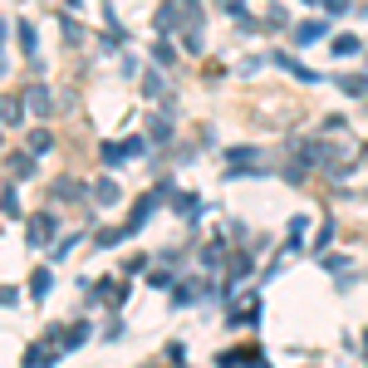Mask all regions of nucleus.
<instances>
[{"mask_svg": "<svg viewBox=\"0 0 368 368\" xmlns=\"http://www.w3.org/2000/svg\"><path fill=\"white\" fill-rule=\"evenodd\" d=\"M157 30H201V10H196V0H167L163 15H157Z\"/></svg>", "mask_w": 368, "mask_h": 368, "instance_id": "1", "label": "nucleus"}, {"mask_svg": "<svg viewBox=\"0 0 368 368\" xmlns=\"http://www.w3.org/2000/svg\"><path fill=\"white\" fill-rule=\"evenodd\" d=\"M55 231H59V226H55V217H49V212H44V217H30V226H25L30 246H44V241H55Z\"/></svg>", "mask_w": 368, "mask_h": 368, "instance_id": "2", "label": "nucleus"}, {"mask_svg": "<svg viewBox=\"0 0 368 368\" xmlns=\"http://www.w3.org/2000/svg\"><path fill=\"white\" fill-rule=\"evenodd\" d=\"M226 163H231V177H236V172H260V167H255V163H260V152H255V147H231V152H226Z\"/></svg>", "mask_w": 368, "mask_h": 368, "instance_id": "3", "label": "nucleus"}, {"mask_svg": "<svg viewBox=\"0 0 368 368\" xmlns=\"http://www.w3.org/2000/svg\"><path fill=\"white\" fill-rule=\"evenodd\" d=\"M6 167H10V177H15V182L35 177V152H10V157H6Z\"/></svg>", "mask_w": 368, "mask_h": 368, "instance_id": "4", "label": "nucleus"}, {"mask_svg": "<svg viewBox=\"0 0 368 368\" xmlns=\"http://www.w3.org/2000/svg\"><path fill=\"white\" fill-rule=\"evenodd\" d=\"M25 109H30V113H39V118L55 109V98H49V89H44V84H35V89L25 93Z\"/></svg>", "mask_w": 368, "mask_h": 368, "instance_id": "5", "label": "nucleus"}, {"mask_svg": "<svg viewBox=\"0 0 368 368\" xmlns=\"http://www.w3.org/2000/svg\"><path fill=\"white\" fill-rule=\"evenodd\" d=\"M20 118H25V103H20V98H10V93H0V123L15 128Z\"/></svg>", "mask_w": 368, "mask_h": 368, "instance_id": "6", "label": "nucleus"}, {"mask_svg": "<svg viewBox=\"0 0 368 368\" xmlns=\"http://www.w3.org/2000/svg\"><path fill=\"white\" fill-rule=\"evenodd\" d=\"M98 206H113L118 201V182H109V177H103V182H93V192H89Z\"/></svg>", "mask_w": 368, "mask_h": 368, "instance_id": "7", "label": "nucleus"}, {"mask_svg": "<svg viewBox=\"0 0 368 368\" xmlns=\"http://www.w3.org/2000/svg\"><path fill=\"white\" fill-rule=\"evenodd\" d=\"M339 89H344L349 98H363V93H368V74H344V79H339Z\"/></svg>", "mask_w": 368, "mask_h": 368, "instance_id": "8", "label": "nucleus"}, {"mask_svg": "<svg viewBox=\"0 0 368 368\" xmlns=\"http://www.w3.org/2000/svg\"><path fill=\"white\" fill-rule=\"evenodd\" d=\"M49 290H55V275H49V270H35V275H30V295H35V300H44Z\"/></svg>", "mask_w": 368, "mask_h": 368, "instance_id": "9", "label": "nucleus"}, {"mask_svg": "<svg viewBox=\"0 0 368 368\" xmlns=\"http://www.w3.org/2000/svg\"><path fill=\"white\" fill-rule=\"evenodd\" d=\"M142 93L147 98H167V79L163 74H142Z\"/></svg>", "mask_w": 368, "mask_h": 368, "instance_id": "10", "label": "nucleus"}, {"mask_svg": "<svg viewBox=\"0 0 368 368\" xmlns=\"http://www.w3.org/2000/svg\"><path fill=\"white\" fill-rule=\"evenodd\" d=\"M187 290H177V304H192V300H201L206 295V280H182Z\"/></svg>", "mask_w": 368, "mask_h": 368, "instance_id": "11", "label": "nucleus"}, {"mask_svg": "<svg viewBox=\"0 0 368 368\" xmlns=\"http://www.w3.org/2000/svg\"><path fill=\"white\" fill-rule=\"evenodd\" d=\"M49 147H55V133H49V128H35V133H30V152H49Z\"/></svg>", "mask_w": 368, "mask_h": 368, "instance_id": "12", "label": "nucleus"}, {"mask_svg": "<svg viewBox=\"0 0 368 368\" xmlns=\"http://www.w3.org/2000/svg\"><path fill=\"white\" fill-rule=\"evenodd\" d=\"M123 157H128V142H103V163L109 167H118Z\"/></svg>", "mask_w": 368, "mask_h": 368, "instance_id": "13", "label": "nucleus"}, {"mask_svg": "<svg viewBox=\"0 0 368 368\" xmlns=\"http://www.w3.org/2000/svg\"><path fill=\"white\" fill-rule=\"evenodd\" d=\"M358 49H363V44H358L353 35H339V39H334V55H339V59H349V55H358Z\"/></svg>", "mask_w": 368, "mask_h": 368, "instance_id": "14", "label": "nucleus"}, {"mask_svg": "<svg viewBox=\"0 0 368 368\" xmlns=\"http://www.w3.org/2000/svg\"><path fill=\"white\" fill-rule=\"evenodd\" d=\"M128 295V285H118V280H103V290H98V300H109V304H118Z\"/></svg>", "mask_w": 368, "mask_h": 368, "instance_id": "15", "label": "nucleus"}, {"mask_svg": "<svg viewBox=\"0 0 368 368\" xmlns=\"http://www.w3.org/2000/svg\"><path fill=\"white\" fill-rule=\"evenodd\" d=\"M84 339H89V324H74V329H64V353H69V349H79Z\"/></svg>", "mask_w": 368, "mask_h": 368, "instance_id": "16", "label": "nucleus"}, {"mask_svg": "<svg viewBox=\"0 0 368 368\" xmlns=\"http://www.w3.org/2000/svg\"><path fill=\"white\" fill-rule=\"evenodd\" d=\"M147 133H152V142H167V138H172V123H167V118H152Z\"/></svg>", "mask_w": 368, "mask_h": 368, "instance_id": "17", "label": "nucleus"}, {"mask_svg": "<svg viewBox=\"0 0 368 368\" xmlns=\"http://www.w3.org/2000/svg\"><path fill=\"white\" fill-rule=\"evenodd\" d=\"M320 35H324V25H320V20H309V25H300V30H295V39H300V44L320 39Z\"/></svg>", "mask_w": 368, "mask_h": 368, "instance_id": "18", "label": "nucleus"}, {"mask_svg": "<svg viewBox=\"0 0 368 368\" xmlns=\"http://www.w3.org/2000/svg\"><path fill=\"white\" fill-rule=\"evenodd\" d=\"M0 212H6V217H20V196L6 187V192H0Z\"/></svg>", "mask_w": 368, "mask_h": 368, "instance_id": "19", "label": "nucleus"}, {"mask_svg": "<svg viewBox=\"0 0 368 368\" xmlns=\"http://www.w3.org/2000/svg\"><path fill=\"white\" fill-rule=\"evenodd\" d=\"M241 275H250V260L246 255H231V280H241Z\"/></svg>", "mask_w": 368, "mask_h": 368, "instance_id": "20", "label": "nucleus"}, {"mask_svg": "<svg viewBox=\"0 0 368 368\" xmlns=\"http://www.w3.org/2000/svg\"><path fill=\"white\" fill-rule=\"evenodd\" d=\"M152 59H157V64H172V44H167V39H157V49H152Z\"/></svg>", "mask_w": 368, "mask_h": 368, "instance_id": "21", "label": "nucleus"}, {"mask_svg": "<svg viewBox=\"0 0 368 368\" xmlns=\"http://www.w3.org/2000/svg\"><path fill=\"white\" fill-rule=\"evenodd\" d=\"M93 241H98V246H113V241H123V231H118V226H109V231H98Z\"/></svg>", "mask_w": 368, "mask_h": 368, "instance_id": "22", "label": "nucleus"}, {"mask_svg": "<svg viewBox=\"0 0 368 368\" xmlns=\"http://www.w3.org/2000/svg\"><path fill=\"white\" fill-rule=\"evenodd\" d=\"M20 44H25V55H35V44H39V39H35V30H30V25H20Z\"/></svg>", "mask_w": 368, "mask_h": 368, "instance_id": "23", "label": "nucleus"}, {"mask_svg": "<svg viewBox=\"0 0 368 368\" xmlns=\"http://www.w3.org/2000/svg\"><path fill=\"white\" fill-rule=\"evenodd\" d=\"M329 236H334V221H324V226H320V236H314V246L324 250V246H329Z\"/></svg>", "mask_w": 368, "mask_h": 368, "instance_id": "24", "label": "nucleus"}, {"mask_svg": "<svg viewBox=\"0 0 368 368\" xmlns=\"http://www.w3.org/2000/svg\"><path fill=\"white\" fill-rule=\"evenodd\" d=\"M329 10H334V15H344V10H349V0H329Z\"/></svg>", "mask_w": 368, "mask_h": 368, "instance_id": "25", "label": "nucleus"}]
</instances>
